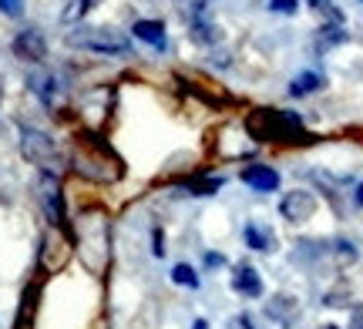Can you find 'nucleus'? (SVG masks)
I'll use <instances>...</instances> for the list:
<instances>
[{
	"label": "nucleus",
	"mask_w": 363,
	"mask_h": 329,
	"mask_svg": "<svg viewBox=\"0 0 363 329\" xmlns=\"http://www.w3.org/2000/svg\"><path fill=\"white\" fill-rule=\"evenodd\" d=\"M229 282H233V292H239L242 299H262V292H266L259 269H256V265H249V262L235 265L233 276H229Z\"/></svg>",
	"instance_id": "9d476101"
},
{
	"label": "nucleus",
	"mask_w": 363,
	"mask_h": 329,
	"mask_svg": "<svg viewBox=\"0 0 363 329\" xmlns=\"http://www.w3.org/2000/svg\"><path fill=\"white\" fill-rule=\"evenodd\" d=\"M360 4H363V0H360Z\"/></svg>",
	"instance_id": "c9c22d12"
},
{
	"label": "nucleus",
	"mask_w": 363,
	"mask_h": 329,
	"mask_svg": "<svg viewBox=\"0 0 363 329\" xmlns=\"http://www.w3.org/2000/svg\"><path fill=\"white\" fill-rule=\"evenodd\" d=\"M239 178H242V185L246 188H252V192H259V195H272V192H279V185H283V175L272 168V165H246V168L239 171Z\"/></svg>",
	"instance_id": "1a4fd4ad"
},
{
	"label": "nucleus",
	"mask_w": 363,
	"mask_h": 329,
	"mask_svg": "<svg viewBox=\"0 0 363 329\" xmlns=\"http://www.w3.org/2000/svg\"><path fill=\"white\" fill-rule=\"evenodd\" d=\"M179 11L182 17L189 21V24H195V21H202L208 11V0H179Z\"/></svg>",
	"instance_id": "393cba45"
},
{
	"label": "nucleus",
	"mask_w": 363,
	"mask_h": 329,
	"mask_svg": "<svg viewBox=\"0 0 363 329\" xmlns=\"http://www.w3.org/2000/svg\"><path fill=\"white\" fill-rule=\"evenodd\" d=\"M67 44L78 51L104 54V57H131L135 54L128 34H121L115 27H78L67 34Z\"/></svg>",
	"instance_id": "20e7f679"
},
{
	"label": "nucleus",
	"mask_w": 363,
	"mask_h": 329,
	"mask_svg": "<svg viewBox=\"0 0 363 329\" xmlns=\"http://www.w3.org/2000/svg\"><path fill=\"white\" fill-rule=\"evenodd\" d=\"M131 37L155 47V51H169V30H165V21H152V17H142L131 24Z\"/></svg>",
	"instance_id": "9b49d317"
},
{
	"label": "nucleus",
	"mask_w": 363,
	"mask_h": 329,
	"mask_svg": "<svg viewBox=\"0 0 363 329\" xmlns=\"http://www.w3.org/2000/svg\"><path fill=\"white\" fill-rule=\"evenodd\" d=\"M222 185H225V178L222 175H208V178H199V182H189L185 185V192L195 198H202V195H216Z\"/></svg>",
	"instance_id": "412c9836"
},
{
	"label": "nucleus",
	"mask_w": 363,
	"mask_h": 329,
	"mask_svg": "<svg viewBox=\"0 0 363 329\" xmlns=\"http://www.w3.org/2000/svg\"><path fill=\"white\" fill-rule=\"evenodd\" d=\"M38 282H30L24 289V296H21V313H17V323H13V329H34V316H38Z\"/></svg>",
	"instance_id": "a211bd4d"
},
{
	"label": "nucleus",
	"mask_w": 363,
	"mask_h": 329,
	"mask_svg": "<svg viewBox=\"0 0 363 329\" xmlns=\"http://www.w3.org/2000/svg\"><path fill=\"white\" fill-rule=\"evenodd\" d=\"M71 242L78 249L81 265L101 276L111 262V219L104 209H84L71 225Z\"/></svg>",
	"instance_id": "f257e3e1"
},
{
	"label": "nucleus",
	"mask_w": 363,
	"mask_h": 329,
	"mask_svg": "<svg viewBox=\"0 0 363 329\" xmlns=\"http://www.w3.org/2000/svg\"><path fill=\"white\" fill-rule=\"evenodd\" d=\"M101 0H67V7L61 11V21L65 24H74V21H81V17H88V11H94Z\"/></svg>",
	"instance_id": "4be33fe9"
},
{
	"label": "nucleus",
	"mask_w": 363,
	"mask_h": 329,
	"mask_svg": "<svg viewBox=\"0 0 363 329\" xmlns=\"http://www.w3.org/2000/svg\"><path fill=\"white\" fill-rule=\"evenodd\" d=\"M272 13H286V17H296L299 13V0H269Z\"/></svg>",
	"instance_id": "a878e982"
},
{
	"label": "nucleus",
	"mask_w": 363,
	"mask_h": 329,
	"mask_svg": "<svg viewBox=\"0 0 363 329\" xmlns=\"http://www.w3.org/2000/svg\"><path fill=\"white\" fill-rule=\"evenodd\" d=\"M172 282H175V286H185V289H199V286H202L199 272H195V269H192L189 262L172 265Z\"/></svg>",
	"instance_id": "5701e85b"
},
{
	"label": "nucleus",
	"mask_w": 363,
	"mask_h": 329,
	"mask_svg": "<svg viewBox=\"0 0 363 329\" xmlns=\"http://www.w3.org/2000/svg\"><path fill=\"white\" fill-rule=\"evenodd\" d=\"M202 262H206V272H208V269L225 265V255H222V252H206V255H202Z\"/></svg>",
	"instance_id": "c85d7f7f"
},
{
	"label": "nucleus",
	"mask_w": 363,
	"mask_h": 329,
	"mask_svg": "<svg viewBox=\"0 0 363 329\" xmlns=\"http://www.w3.org/2000/svg\"><path fill=\"white\" fill-rule=\"evenodd\" d=\"M192 329H208V319H195Z\"/></svg>",
	"instance_id": "473e14b6"
},
{
	"label": "nucleus",
	"mask_w": 363,
	"mask_h": 329,
	"mask_svg": "<svg viewBox=\"0 0 363 329\" xmlns=\"http://www.w3.org/2000/svg\"><path fill=\"white\" fill-rule=\"evenodd\" d=\"M306 4H310V11L316 13L323 24H343V21H347V13L340 11L333 0H306Z\"/></svg>",
	"instance_id": "6ab92c4d"
},
{
	"label": "nucleus",
	"mask_w": 363,
	"mask_h": 329,
	"mask_svg": "<svg viewBox=\"0 0 363 329\" xmlns=\"http://www.w3.org/2000/svg\"><path fill=\"white\" fill-rule=\"evenodd\" d=\"M249 134L256 142H286V138H303V118L296 111H276V108H259L246 121Z\"/></svg>",
	"instance_id": "7ed1b4c3"
},
{
	"label": "nucleus",
	"mask_w": 363,
	"mask_h": 329,
	"mask_svg": "<svg viewBox=\"0 0 363 329\" xmlns=\"http://www.w3.org/2000/svg\"><path fill=\"white\" fill-rule=\"evenodd\" d=\"M323 88H326V78L320 71H303V74H296V78L289 81L286 94L289 98H310V94H320Z\"/></svg>",
	"instance_id": "f3484780"
},
{
	"label": "nucleus",
	"mask_w": 363,
	"mask_h": 329,
	"mask_svg": "<svg viewBox=\"0 0 363 329\" xmlns=\"http://www.w3.org/2000/svg\"><path fill=\"white\" fill-rule=\"evenodd\" d=\"M0 101H4V81H0Z\"/></svg>",
	"instance_id": "f704fd0d"
},
{
	"label": "nucleus",
	"mask_w": 363,
	"mask_h": 329,
	"mask_svg": "<svg viewBox=\"0 0 363 329\" xmlns=\"http://www.w3.org/2000/svg\"><path fill=\"white\" fill-rule=\"evenodd\" d=\"M40 205H44V215L48 222L71 236V222H67V205H65V185H61V175L57 171H40Z\"/></svg>",
	"instance_id": "39448f33"
},
{
	"label": "nucleus",
	"mask_w": 363,
	"mask_h": 329,
	"mask_svg": "<svg viewBox=\"0 0 363 329\" xmlns=\"http://www.w3.org/2000/svg\"><path fill=\"white\" fill-rule=\"evenodd\" d=\"M21 155L24 161L38 165L44 171H57V161H61V148L48 132H38V128H21Z\"/></svg>",
	"instance_id": "423d86ee"
},
{
	"label": "nucleus",
	"mask_w": 363,
	"mask_h": 329,
	"mask_svg": "<svg viewBox=\"0 0 363 329\" xmlns=\"http://www.w3.org/2000/svg\"><path fill=\"white\" fill-rule=\"evenodd\" d=\"M222 37H225V34H222L212 21H206V17L192 24V40H195V44H206V47H212V44H219Z\"/></svg>",
	"instance_id": "aec40b11"
},
{
	"label": "nucleus",
	"mask_w": 363,
	"mask_h": 329,
	"mask_svg": "<svg viewBox=\"0 0 363 329\" xmlns=\"http://www.w3.org/2000/svg\"><path fill=\"white\" fill-rule=\"evenodd\" d=\"M353 205H357V209H363V182L357 185V192H353Z\"/></svg>",
	"instance_id": "2f4dec72"
},
{
	"label": "nucleus",
	"mask_w": 363,
	"mask_h": 329,
	"mask_svg": "<svg viewBox=\"0 0 363 329\" xmlns=\"http://www.w3.org/2000/svg\"><path fill=\"white\" fill-rule=\"evenodd\" d=\"M71 236L57 238L54 232H48L44 236V242H40V262H44V269L48 272H54V269H61V265L67 262V255H71Z\"/></svg>",
	"instance_id": "f8f14e48"
},
{
	"label": "nucleus",
	"mask_w": 363,
	"mask_h": 329,
	"mask_svg": "<svg viewBox=\"0 0 363 329\" xmlns=\"http://www.w3.org/2000/svg\"><path fill=\"white\" fill-rule=\"evenodd\" d=\"M347 40H350V34L343 24H320V30L313 34V47H316V54H326L340 44H347Z\"/></svg>",
	"instance_id": "dca6fc26"
},
{
	"label": "nucleus",
	"mask_w": 363,
	"mask_h": 329,
	"mask_svg": "<svg viewBox=\"0 0 363 329\" xmlns=\"http://www.w3.org/2000/svg\"><path fill=\"white\" fill-rule=\"evenodd\" d=\"M316 209H320V198H316V192H310V188H293V192H286V195L279 198V215H283L289 225L310 222L313 215H316Z\"/></svg>",
	"instance_id": "0eeeda50"
},
{
	"label": "nucleus",
	"mask_w": 363,
	"mask_h": 329,
	"mask_svg": "<svg viewBox=\"0 0 363 329\" xmlns=\"http://www.w3.org/2000/svg\"><path fill=\"white\" fill-rule=\"evenodd\" d=\"M242 238H246V249H252V252H262V255H272V252H276L272 229H266V225H259V222H249L246 229H242Z\"/></svg>",
	"instance_id": "2eb2a0df"
},
{
	"label": "nucleus",
	"mask_w": 363,
	"mask_h": 329,
	"mask_svg": "<svg viewBox=\"0 0 363 329\" xmlns=\"http://www.w3.org/2000/svg\"><path fill=\"white\" fill-rule=\"evenodd\" d=\"M27 84H30V91L40 98V105H44V108H54V105H57V98L65 94V81L57 78V74H51V71L30 74V78H27Z\"/></svg>",
	"instance_id": "ddd939ff"
},
{
	"label": "nucleus",
	"mask_w": 363,
	"mask_h": 329,
	"mask_svg": "<svg viewBox=\"0 0 363 329\" xmlns=\"http://www.w3.org/2000/svg\"><path fill=\"white\" fill-rule=\"evenodd\" d=\"M152 252H155L158 259L165 255V232H162V225H155V229H152Z\"/></svg>",
	"instance_id": "bb28decb"
},
{
	"label": "nucleus",
	"mask_w": 363,
	"mask_h": 329,
	"mask_svg": "<svg viewBox=\"0 0 363 329\" xmlns=\"http://www.w3.org/2000/svg\"><path fill=\"white\" fill-rule=\"evenodd\" d=\"M299 299L296 296H286V292H279V296H272V299H266V316L272 319V323H279V326H293L299 319Z\"/></svg>",
	"instance_id": "4468645a"
},
{
	"label": "nucleus",
	"mask_w": 363,
	"mask_h": 329,
	"mask_svg": "<svg viewBox=\"0 0 363 329\" xmlns=\"http://www.w3.org/2000/svg\"><path fill=\"white\" fill-rule=\"evenodd\" d=\"M350 329H363V306H353V313H350Z\"/></svg>",
	"instance_id": "c756f323"
},
{
	"label": "nucleus",
	"mask_w": 363,
	"mask_h": 329,
	"mask_svg": "<svg viewBox=\"0 0 363 329\" xmlns=\"http://www.w3.org/2000/svg\"><path fill=\"white\" fill-rule=\"evenodd\" d=\"M320 329H340V326H333V323H326V326H320Z\"/></svg>",
	"instance_id": "72a5a7b5"
},
{
	"label": "nucleus",
	"mask_w": 363,
	"mask_h": 329,
	"mask_svg": "<svg viewBox=\"0 0 363 329\" xmlns=\"http://www.w3.org/2000/svg\"><path fill=\"white\" fill-rule=\"evenodd\" d=\"M11 51L17 61H27V64H40L44 57H48V40H44V34L40 30H34V27H27V30H21L17 37H13Z\"/></svg>",
	"instance_id": "6e6552de"
},
{
	"label": "nucleus",
	"mask_w": 363,
	"mask_h": 329,
	"mask_svg": "<svg viewBox=\"0 0 363 329\" xmlns=\"http://www.w3.org/2000/svg\"><path fill=\"white\" fill-rule=\"evenodd\" d=\"M235 323H239V329H256V323H252V316H249V313H242Z\"/></svg>",
	"instance_id": "7c9ffc66"
},
{
	"label": "nucleus",
	"mask_w": 363,
	"mask_h": 329,
	"mask_svg": "<svg viewBox=\"0 0 363 329\" xmlns=\"http://www.w3.org/2000/svg\"><path fill=\"white\" fill-rule=\"evenodd\" d=\"M71 168L94 185H115V182H121V175H125V165H121V158L115 155V148L91 132H81L78 138H74Z\"/></svg>",
	"instance_id": "f03ea898"
},
{
	"label": "nucleus",
	"mask_w": 363,
	"mask_h": 329,
	"mask_svg": "<svg viewBox=\"0 0 363 329\" xmlns=\"http://www.w3.org/2000/svg\"><path fill=\"white\" fill-rule=\"evenodd\" d=\"M333 255H337L340 265H353L360 259V252H357V246H353L350 238H337V242H333Z\"/></svg>",
	"instance_id": "b1692460"
},
{
	"label": "nucleus",
	"mask_w": 363,
	"mask_h": 329,
	"mask_svg": "<svg viewBox=\"0 0 363 329\" xmlns=\"http://www.w3.org/2000/svg\"><path fill=\"white\" fill-rule=\"evenodd\" d=\"M0 13H7V17H21V13H24V0H0Z\"/></svg>",
	"instance_id": "cd10ccee"
}]
</instances>
